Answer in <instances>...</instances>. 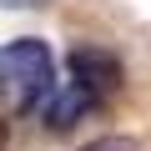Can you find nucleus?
Here are the masks:
<instances>
[{"mask_svg":"<svg viewBox=\"0 0 151 151\" xmlns=\"http://www.w3.org/2000/svg\"><path fill=\"white\" fill-rule=\"evenodd\" d=\"M55 86V55L45 40L20 35L0 45V106L5 111H40Z\"/></svg>","mask_w":151,"mask_h":151,"instance_id":"1","label":"nucleus"},{"mask_svg":"<svg viewBox=\"0 0 151 151\" xmlns=\"http://www.w3.org/2000/svg\"><path fill=\"white\" fill-rule=\"evenodd\" d=\"M65 76H70L81 91H91L96 106L121 91V60H116L111 50H101V45H76L70 60H65Z\"/></svg>","mask_w":151,"mask_h":151,"instance_id":"2","label":"nucleus"},{"mask_svg":"<svg viewBox=\"0 0 151 151\" xmlns=\"http://www.w3.org/2000/svg\"><path fill=\"white\" fill-rule=\"evenodd\" d=\"M91 111H96L91 91H81L70 76H65V81H55V86H50V96L40 101V121H45L50 131H70L76 121H86Z\"/></svg>","mask_w":151,"mask_h":151,"instance_id":"3","label":"nucleus"},{"mask_svg":"<svg viewBox=\"0 0 151 151\" xmlns=\"http://www.w3.org/2000/svg\"><path fill=\"white\" fill-rule=\"evenodd\" d=\"M86 151H136L131 141H121V136H106V141H91Z\"/></svg>","mask_w":151,"mask_h":151,"instance_id":"4","label":"nucleus"},{"mask_svg":"<svg viewBox=\"0 0 151 151\" xmlns=\"http://www.w3.org/2000/svg\"><path fill=\"white\" fill-rule=\"evenodd\" d=\"M40 5H50V0H0V10H40Z\"/></svg>","mask_w":151,"mask_h":151,"instance_id":"5","label":"nucleus"}]
</instances>
